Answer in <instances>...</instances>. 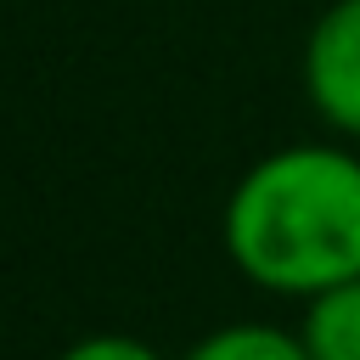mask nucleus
I'll return each instance as SVG.
<instances>
[{"instance_id":"obj_3","label":"nucleus","mask_w":360,"mask_h":360,"mask_svg":"<svg viewBox=\"0 0 360 360\" xmlns=\"http://www.w3.org/2000/svg\"><path fill=\"white\" fill-rule=\"evenodd\" d=\"M180 360H315L304 332H287L276 321H225L202 332Z\"/></svg>"},{"instance_id":"obj_4","label":"nucleus","mask_w":360,"mask_h":360,"mask_svg":"<svg viewBox=\"0 0 360 360\" xmlns=\"http://www.w3.org/2000/svg\"><path fill=\"white\" fill-rule=\"evenodd\" d=\"M298 332L315 360H360V276L309 298Z\"/></svg>"},{"instance_id":"obj_2","label":"nucleus","mask_w":360,"mask_h":360,"mask_svg":"<svg viewBox=\"0 0 360 360\" xmlns=\"http://www.w3.org/2000/svg\"><path fill=\"white\" fill-rule=\"evenodd\" d=\"M304 96L315 118L360 141V0H332L304 39Z\"/></svg>"},{"instance_id":"obj_5","label":"nucleus","mask_w":360,"mask_h":360,"mask_svg":"<svg viewBox=\"0 0 360 360\" xmlns=\"http://www.w3.org/2000/svg\"><path fill=\"white\" fill-rule=\"evenodd\" d=\"M56 360H163V354H158L152 343L129 338V332H90V338L68 343Z\"/></svg>"},{"instance_id":"obj_1","label":"nucleus","mask_w":360,"mask_h":360,"mask_svg":"<svg viewBox=\"0 0 360 360\" xmlns=\"http://www.w3.org/2000/svg\"><path fill=\"white\" fill-rule=\"evenodd\" d=\"M219 236L231 264L281 298H321L360 276V158L332 141H292L242 169Z\"/></svg>"}]
</instances>
